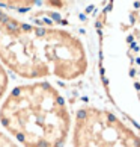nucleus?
Listing matches in <instances>:
<instances>
[{
  "label": "nucleus",
  "mask_w": 140,
  "mask_h": 147,
  "mask_svg": "<svg viewBox=\"0 0 140 147\" xmlns=\"http://www.w3.org/2000/svg\"><path fill=\"white\" fill-rule=\"evenodd\" d=\"M8 73H6V68H3V65L0 64V103H2L5 94L8 91Z\"/></svg>",
  "instance_id": "4"
},
{
  "label": "nucleus",
  "mask_w": 140,
  "mask_h": 147,
  "mask_svg": "<svg viewBox=\"0 0 140 147\" xmlns=\"http://www.w3.org/2000/svg\"><path fill=\"white\" fill-rule=\"evenodd\" d=\"M0 147H20L6 132L0 130Z\"/></svg>",
  "instance_id": "5"
},
{
  "label": "nucleus",
  "mask_w": 140,
  "mask_h": 147,
  "mask_svg": "<svg viewBox=\"0 0 140 147\" xmlns=\"http://www.w3.org/2000/svg\"><path fill=\"white\" fill-rule=\"evenodd\" d=\"M72 147H140V137L116 114L98 106H83L71 126Z\"/></svg>",
  "instance_id": "3"
},
{
  "label": "nucleus",
  "mask_w": 140,
  "mask_h": 147,
  "mask_svg": "<svg viewBox=\"0 0 140 147\" xmlns=\"http://www.w3.org/2000/svg\"><path fill=\"white\" fill-rule=\"evenodd\" d=\"M0 124L18 146L65 147L72 120L60 91L47 80H35L3 97Z\"/></svg>",
  "instance_id": "2"
},
{
  "label": "nucleus",
  "mask_w": 140,
  "mask_h": 147,
  "mask_svg": "<svg viewBox=\"0 0 140 147\" xmlns=\"http://www.w3.org/2000/svg\"><path fill=\"white\" fill-rule=\"evenodd\" d=\"M0 64L23 79L75 80L88 71V52L66 29L35 26L0 8Z\"/></svg>",
  "instance_id": "1"
}]
</instances>
